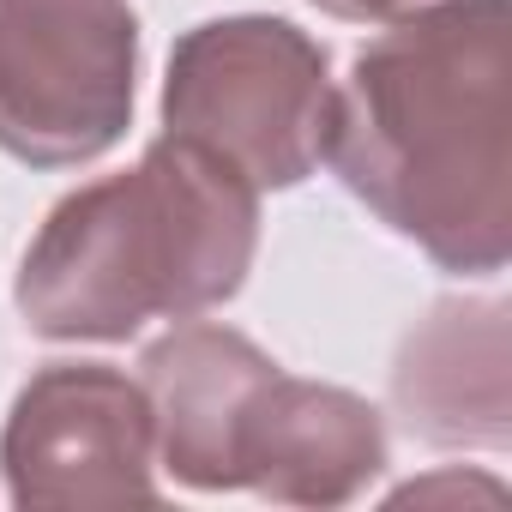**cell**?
<instances>
[{
  "mask_svg": "<svg viewBox=\"0 0 512 512\" xmlns=\"http://www.w3.org/2000/svg\"><path fill=\"white\" fill-rule=\"evenodd\" d=\"M500 73V0H458L362 55L326 127L344 181L458 266L500 260Z\"/></svg>",
  "mask_w": 512,
  "mask_h": 512,
  "instance_id": "1",
  "label": "cell"
},
{
  "mask_svg": "<svg viewBox=\"0 0 512 512\" xmlns=\"http://www.w3.org/2000/svg\"><path fill=\"white\" fill-rule=\"evenodd\" d=\"M253 253V187L211 145L169 133L133 175L73 193L25 260L19 302L49 338H127L145 314L229 296Z\"/></svg>",
  "mask_w": 512,
  "mask_h": 512,
  "instance_id": "2",
  "label": "cell"
},
{
  "mask_svg": "<svg viewBox=\"0 0 512 512\" xmlns=\"http://www.w3.org/2000/svg\"><path fill=\"white\" fill-rule=\"evenodd\" d=\"M133 109L121 0H0V145L31 163L97 157Z\"/></svg>",
  "mask_w": 512,
  "mask_h": 512,
  "instance_id": "3",
  "label": "cell"
},
{
  "mask_svg": "<svg viewBox=\"0 0 512 512\" xmlns=\"http://www.w3.org/2000/svg\"><path fill=\"white\" fill-rule=\"evenodd\" d=\"M326 61L290 25H211L169 79V121L247 169L253 181H296L332 127Z\"/></svg>",
  "mask_w": 512,
  "mask_h": 512,
  "instance_id": "4",
  "label": "cell"
},
{
  "mask_svg": "<svg viewBox=\"0 0 512 512\" xmlns=\"http://www.w3.org/2000/svg\"><path fill=\"white\" fill-rule=\"evenodd\" d=\"M320 7H332V13H350V19H368V13H386V7H398V0H320Z\"/></svg>",
  "mask_w": 512,
  "mask_h": 512,
  "instance_id": "5",
  "label": "cell"
}]
</instances>
